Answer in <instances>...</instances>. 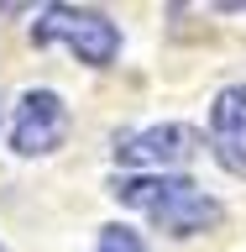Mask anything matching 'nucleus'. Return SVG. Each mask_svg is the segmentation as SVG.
Returning <instances> with one entry per match:
<instances>
[{
    "instance_id": "f257e3e1",
    "label": "nucleus",
    "mask_w": 246,
    "mask_h": 252,
    "mask_svg": "<svg viewBox=\"0 0 246 252\" xmlns=\"http://www.w3.org/2000/svg\"><path fill=\"white\" fill-rule=\"evenodd\" d=\"M110 194L141 216H152L168 236H194L220 226V200H210L194 179H178V173H147V179H115Z\"/></svg>"
},
{
    "instance_id": "f03ea898",
    "label": "nucleus",
    "mask_w": 246,
    "mask_h": 252,
    "mask_svg": "<svg viewBox=\"0 0 246 252\" xmlns=\"http://www.w3.org/2000/svg\"><path fill=\"white\" fill-rule=\"evenodd\" d=\"M31 42L37 47H53L63 42L68 53H79V63H115V53H121V32H115V21L100 11H79V5H47L42 16H37V27H31Z\"/></svg>"
},
{
    "instance_id": "7ed1b4c3",
    "label": "nucleus",
    "mask_w": 246,
    "mask_h": 252,
    "mask_svg": "<svg viewBox=\"0 0 246 252\" xmlns=\"http://www.w3.org/2000/svg\"><path fill=\"white\" fill-rule=\"evenodd\" d=\"M199 131L184 121H168V126H147V131H131V137L115 142V158L121 163H137V168H178L199 153Z\"/></svg>"
},
{
    "instance_id": "20e7f679",
    "label": "nucleus",
    "mask_w": 246,
    "mask_h": 252,
    "mask_svg": "<svg viewBox=\"0 0 246 252\" xmlns=\"http://www.w3.org/2000/svg\"><path fill=\"white\" fill-rule=\"evenodd\" d=\"M63 131H68V110H63V100L53 90H27L21 94V105H16V153H53L63 142Z\"/></svg>"
},
{
    "instance_id": "39448f33",
    "label": "nucleus",
    "mask_w": 246,
    "mask_h": 252,
    "mask_svg": "<svg viewBox=\"0 0 246 252\" xmlns=\"http://www.w3.org/2000/svg\"><path fill=\"white\" fill-rule=\"evenodd\" d=\"M210 147L231 173H246V84L215 94L210 105Z\"/></svg>"
},
{
    "instance_id": "423d86ee",
    "label": "nucleus",
    "mask_w": 246,
    "mask_h": 252,
    "mask_svg": "<svg viewBox=\"0 0 246 252\" xmlns=\"http://www.w3.org/2000/svg\"><path fill=\"white\" fill-rule=\"evenodd\" d=\"M100 252H141V236L126 231V226H105V236H100Z\"/></svg>"
}]
</instances>
